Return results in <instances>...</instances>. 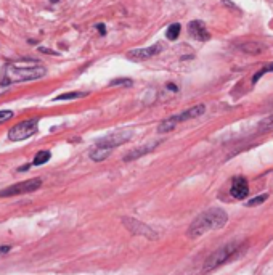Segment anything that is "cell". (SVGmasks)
I'll return each mask as SVG.
<instances>
[{"label":"cell","mask_w":273,"mask_h":275,"mask_svg":"<svg viewBox=\"0 0 273 275\" xmlns=\"http://www.w3.org/2000/svg\"><path fill=\"white\" fill-rule=\"evenodd\" d=\"M267 195H261V196H256V198H252L251 201H248V206H257V204H262L265 200H267Z\"/></svg>","instance_id":"21"},{"label":"cell","mask_w":273,"mask_h":275,"mask_svg":"<svg viewBox=\"0 0 273 275\" xmlns=\"http://www.w3.org/2000/svg\"><path fill=\"white\" fill-rule=\"evenodd\" d=\"M37 124H39V119H27L19 122V124L13 126L8 132V140L11 142H19V140H24V139H29L31 135H34L37 132Z\"/></svg>","instance_id":"4"},{"label":"cell","mask_w":273,"mask_h":275,"mask_svg":"<svg viewBox=\"0 0 273 275\" xmlns=\"http://www.w3.org/2000/svg\"><path fill=\"white\" fill-rule=\"evenodd\" d=\"M87 92H69V93H63L55 97V100H76V98H82L85 97Z\"/></svg>","instance_id":"16"},{"label":"cell","mask_w":273,"mask_h":275,"mask_svg":"<svg viewBox=\"0 0 273 275\" xmlns=\"http://www.w3.org/2000/svg\"><path fill=\"white\" fill-rule=\"evenodd\" d=\"M40 185H42V181L40 179H31V181H24L21 183H15L11 187L5 188L0 191V196H15V195H23V193H29V191L37 190Z\"/></svg>","instance_id":"6"},{"label":"cell","mask_w":273,"mask_h":275,"mask_svg":"<svg viewBox=\"0 0 273 275\" xmlns=\"http://www.w3.org/2000/svg\"><path fill=\"white\" fill-rule=\"evenodd\" d=\"M50 160V151H39L34 158V166H40V164H44Z\"/></svg>","instance_id":"17"},{"label":"cell","mask_w":273,"mask_h":275,"mask_svg":"<svg viewBox=\"0 0 273 275\" xmlns=\"http://www.w3.org/2000/svg\"><path fill=\"white\" fill-rule=\"evenodd\" d=\"M238 49L244 53H251V55H257V53H262L265 50V45L262 44H257V42H246L238 45Z\"/></svg>","instance_id":"13"},{"label":"cell","mask_w":273,"mask_h":275,"mask_svg":"<svg viewBox=\"0 0 273 275\" xmlns=\"http://www.w3.org/2000/svg\"><path fill=\"white\" fill-rule=\"evenodd\" d=\"M158 145H159V142H151V143H148V145H145V147H138V148L132 150L131 153H129V155L124 158V160H126V161H134V160H136V158H140V156H143V155L149 153V151H153Z\"/></svg>","instance_id":"12"},{"label":"cell","mask_w":273,"mask_h":275,"mask_svg":"<svg viewBox=\"0 0 273 275\" xmlns=\"http://www.w3.org/2000/svg\"><path fill=\"white\" fill-rule=\"evenodd\" d=\"M167 87H169V89H172L174 92H177V87H175L174 84H167Z\"/></svg>","instance_id":"26"},{"label":"cell","mask_w":273,"mask_h":275,"mask_svg":"<svg viewBox=\"0 0 273 275\" xmlns=\"http://www.w3.org/2000/svg\"><path fill=\"white\" fill-rule=\"evenodd\" d=\"M132 135H134V130H131V129H122V130H119V132L109 134V135L105 137V139L98 140L97 142V147H103V148L113 150L114 147L122 145V143L129 142V140L132 139Z\"/></svg>","instance_id":"5"},{"label":"cell","mask_w":273,"mask_h":275,"mask_svg":"<svg viewBox=\"0 0 273 275\" xmlns=\"http://www.w3.org/2000/svg\"><path fill=\"white\" fill-rule=\"evenodd\" d=\"M111 86H132L131 79H114L111 81Z\"/></svg>","instance_id":"22"},{"label":"cell","mask_w":273,"mask_h":275,"mask_svg":"<svg viewBox=\"0 0 273 275\" xmlns=\"http://www.w3.org/2000/svg\"><path fill=\"white\" fill-rule=\"evenodd\" d=\"M204 111H206V106L204 105H195L188 108L187 111H183L180 114H175L172 118L177 121V122H183V121H188V119H193V118H198V116H203Z\"/></svg>","instance_id":"10"},{"label":"cell","mask_w":273,"mask_h":275,"mask_svg":"<svg viewBox=\"0 0 273 275\" xmlns=\"http://www.w3.org/2000/svg\"><path fill=\"white\" fill-rule=\"evenodd\" d=\"M188 32H190L191 37L201 40V42H204V40H207L210 37L207 29H206V24H204L203 21H200V19H196V21H191L188 24Z\"/></svg>","instance_id":"8"},{"label":"cell","mask_w":273,"mask_h":275,"mask_svg":"<svg viewBox=\"0 0 273 275\" xmlns=\"http://www.w3.org/2000/svg\"><path fill=\"white\" fill-rule=\"evenodd\" d=\"M97 29L100 31V34H106V29H105V24H97Z\"/></svg>","instance_id":"25"},{"label":"cell","mask_w":273,"mask_h":275,"mask_svg":"<svg viewBox=\"0 0 273 275\" xmlns=\"http://www.w3.org/2000/svg\"><path fill=\"white\" fill-rule=\"evenodd\" d=\"M179 34H180V24L179 23H174V24L169 26V29H167V39L169 40H177Z\"/></svg>","instance_id":"18"},{"label":"cell","mask_w":273,"mask_h":275,"mask_svg":"<svg viewBox=\"0 0 273 275\" xmlns=\"http://www.w3.org/2000/svg\"><path fill=\"white\" fill-rule=\"evenodd\" d=\"M47 70L39 63L32 60H23L16 63L6 65L2 70V86L15 84V82H24V81H36L44 78Z\"/></svg>","instance_id":"1"},{"label":"cell","mask_w":273,"mask_h":275,"mask_svg":"<svg viewBox=\"0 0 273 275\" xmlns=\"http://www.w3.org/2000/svg\"><path fill=\"white\" fill-rule=\"evenodd\" d=\"M52 2H53V3H55V2H58V0H52Z\"/></svg>","instance_id":"27"},{"label":"cell","mask_w":273,"mask_h":275,"mask_svg":"<svg viewBox=\"0 0 273 275\" xmlns=\"http://www.w3.org/2000/svg\"><path fill=\"white\" fill-rule=\"evenodd\" d=\"M13 118V111H0V124L2 122H5V121H8V119H11Z\"/></svg>","instance_id":"23"},{"label":"cell","mask_w":273,"mask_h":275,"mask_svg":"<svg viewBox=\"0 0 273 275\" xmlns=\"http://www.w3.org/2000/svg\"><path fill=\"white\" fill-rule=\"evenodd\" d=\"M109 153H111V150H109V148H103V147L95 145V148L90 151V158L93 161H103L105 158L109 156Z\"/></svg>","instance_id":"14"},{"label":"cell","mask_w":273,"mask_h":275,"mask_svg":"<svg viewBox=\"0 0 273 275\" xmlns=\"http://www.w3.org/2000/svg\"><path fill=\"white\" fill-rule=\"evenodd\" d=\"M259 129L261 130H273V114L259 122Z\"/></svg>","instance_id":"19"},{"label":"cell","mask_w":273,"mask_h":275,"mask_svg":"<svg viewBox=\"0 0 273 275\" xmlns=\"http://www.w3.org/2000/svg\"><path fill=\"white\" fill-rule=\"evenodd\" d=\"M238 248H240V243L235 242V243L225 245V246H222L220 250L214 251V253L210 254V256L206 259V264H204V272H209V271L215 269V267H218L220 264L227 263V261L238 251Z\"/></svg>","instance_id":"3"},{"label":"cell","mask_w":273,"mask_h":275,"mask_svg":"<svg viewBox=\"0 0 273 275\" xmlns=\"http://www.w3.org/2000/svg\"><path fill=\"white\" fill-rule=\"evenodd\" d=\"M249 193V188H248V181L244 177H236L233 179L231 182V195H233L236 200H243Z\"/></svg>","instance_id":"9"},{"label":"cell","mask_w":273,"mask_h":275,"mask_svg":"<svg viewBox=\"0 0 273 275\" xmlns=\"http://www.w3.org/2000/svg\"><path fill=\"white\" fill-rule=\"evenodd\" d=\"M227 224V214L222 209H209L198 216L188 230V237L198 238L210 230L222 229Z\"/></svg>","instance_id":"2"},{"label":"cell","mask_w":273,"mask_h":275,"mask_svg":"<svg viewBox=\"0 0 273 275\" xmlns=\"http://www.w3.org/2000/svg\"><path fill=\"white\" fill-rule=\"evenodd\" d=\"M179 124L174 118H169V119H166V121H162L161 124H159V132L161 134H164V132H169V130H174L175 129V126Z\"/></svg>","instance_id":"15"},{"label":"cell","mask_w":273,"mask_h":275,"mask_svg":"<svg viewBox=\"0 0 273 275\" xmlns=\"http://www.w3.org/2000/svg\"><path fill=\"white\" fill-rule=\"evenodd\" d=\"M270 71H273V63H272V65H265L261 71H257V73L254 74V78H252V84H256V82H257L259 79H261L265 73H270Z\"/></svg>","instance_id":"20"},{"label":"cell","mask_w":273,"mask_h":275,"mask_svg":"<svg viewBox=\"0 0 273 275\" xmlns=\"http://www.w3.org/2000/svg\"><path fill=\"white\" fill-rule=\"evenodd\" d=\"M164 50V45L161 42L154 44L151 47H146V49H135V50H131V53L127 55L129 60L132 61H136V63H140V61H146L149 58L156 57V55H159L161 52Z\"/></svg>","instance_id":"7"},{"label":"cell","mask_w":273,"mask_h":275,"mask_svg":"<svg viewBox=\"0 0 273 275\" xmlns=\"http://www.w3.org/2000/svg\"><path fill=\"white\" fill-rule=\"evenodd\" d=\"M126 224H127V227L131 229L132 232H135V233H138V235H145V237H148L149 240H154L156 238V233L149 229L148 225H145V224H140V222H136V221H134V219H126L124 221Z\"/></svg>","instance_id":"11"},{"label":"cell","mask_w":273,"mask_h":275,"mask_svg":"<svg viewBox=\"0 0 273 275\" xmlns=\"http://www.w3.org/2000/svg\"><path fill=\"white\" fill-rule=\"evenodd\" d=\"M10 251V246H0V256H2V254H6Z\"/></svg>","instance_id":"24"}]
</instances>
